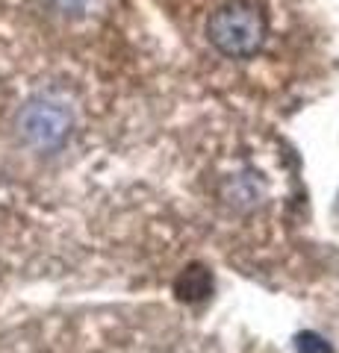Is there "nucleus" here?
Masks as SVG:
<instances>
[{
	"label": "nucleus",
	"instance_id": "4",
	"mask_svg": "<svg viewBox=\"0 0 339 353\" xmlns=\"http://www.w3.org/2000/svg\"><path fill=\"white\" fill-rule=\"evenodd\" d=\"M295 347H298V353H333L327 339H322L319 333H310V330L295 339Z\"/></svg>",
	"mask_w": 339,
	"mask_h": 353
},
{
	"label": "nucleus",
	"instance_id": "2",
	"mask_svg": "<svg viewBox=\"0 0 339 353\" xmlns=\"http://www.w3.org/2000/svg\"><path fill=\"white\" fill-rule=\"evenodd\" d=\"M18 139L30 150L39 153H57L68 145L74 132V109L53 94H36L21 106L15 118Z\"/></svg>",
	"mask_w": 339,
	"mask_h": 353
},
{
	"label": "nucleus",
	"instance_id": "3",
	"mask_svg": "<svg viewBox=\"0 0 339 353\" xmlns=\"http://www.w3.org/2000/svg\"><path fill=\"white\" fill-rule=\"evenodd\" d=\"M213 289V277L206 274V268H201V265H192L189 271H183V277L177 280V297H183V301H204L206 294H210Z\"/></svg>",
	"mask_w": 339,
	"mask_h": 353
},
{
	"label": "nucleus",
	"instance_id": "1",
	"mask_svg": "<svg viewBox=\"0 0 339 353\" xmlns=\"http://www.w3.org/2000/svg\"><path fill=\"white\" fill-rule=\"evenodd\" d=\"M206 36L218 53L231 59H248L266 41L269 21L257 0H227L206 21Z\"/></svg>",
	"mask_w": 339,
	"mask_h": 353
},
{
	"label": "nucleus",
	"instance_id": "5",
	"mask_svg": "<svg viewBox=\"0 0 339 353\" xmlns=\"http://www.w3.org/2000/svg\"><path fill=\"white\" fill-rule=\"evenodd\" d=\"M89 0H59V6L62 9H68V12H77V9H83Z\"/></svg>",
	"mask_w": 339,
	"mask_h": 353
}]
</instances>
